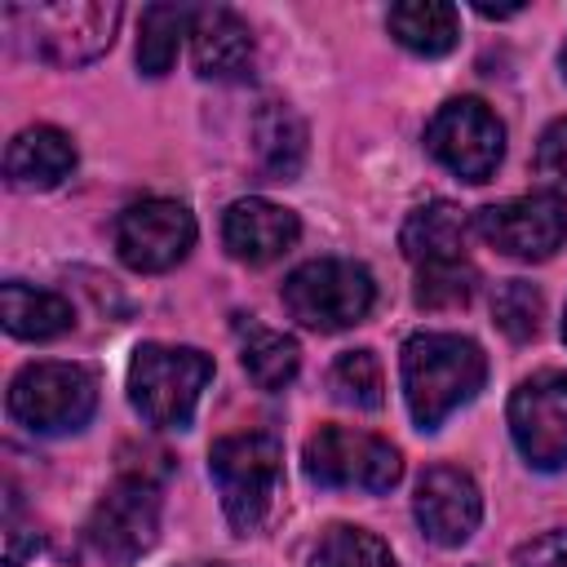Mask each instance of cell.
<instances>
[{"mask_svg": "<svg viewBox=\"0 0 567 567\" xmlns=\"http://www.w3.org/2000/svg\"><path fill=\"white\" fill-rule=\"evenodd\" d=\"M310 567H394V554L381 536L363 532V527H328L310 554Z\"/></svg>", "mask_w": 567, "mask_h": 567, "instance_id": "603a6c76", "label": "cell"}, {"mask_svg": "<svg viewBox=\"0 0 567 567\" xmlns=\"http://www.w3.org/2000/svg\"><path fill=\"white\" fill-rule=\"evenodd\" d=\"M532 164H536V177L545 182V195H558V199H563V195H567V115L554 120V124L540 133Z\"/></svg>", "mask_w": 567, "mask_h": 567, "instance_id": "4316f807", "label": "cell"}, {"mask_svg": "<svg viewBox=\"0 0 567 567\" xmlns=\"http://www.w3.org/2000/svg\"><path fill=\"white\" fill-rule=\"evenodd\" d=\"M465 235H470L465 213L447 199H430V204L408 213V221L399 230V248L416 266H443V261L465 257Z\"/></svg>", "mask_w": 567, "mask_h": 567, "instance_id": "e0dca14e", "label": "cell"}, {"mask_svg": "<svg viewBox=\"0 0 567 567\" xmlns=\"http://www.w3.org/2000/svg\"><path fill=\"white\" fill-rule=\"evenodd\" d=\"M301 235V221L292 208L284 204H270V199H235L226 213H221V239L230 248L235 261H248V266H266L275 257H284Z\"/></svg>", "mask_w": 567, "mask_h": 567, "instance_id": "5bb4252c", "label": "cell"}, {"mask_svg": "<svg viewBox=\"0 0 567 567\" xmlns=\"http://www.w3.org/2000/svg\"><path fill=\"white\" fill-rule=\"evenodd\" d=\"M558 62H563V75H567V44H563V53H558Z\"/></svg>", "mask_w": 567, "mask_h": 567, "instance_id": "4dcf8cb0", "label": "cell"}, {"mask_svg": "<svg viewBox=\"0 0 567 567\" xmlns=\"http://www.w3.org/2000/svg\"><path fill=\"white\" fill-rule=\"evenodd\" d=\"M155 540H159V492H155V483H146L137 474L115 478L97 496V505L84 523L89 554L102 558L106 567H133Z\"/></svg>", "mask_w": 567, "mask_h": 567, "instance_id": "8992f818", "label": "cell"}, {"mask_svg": "<svg viewBox=\"0 0 567 567\" xmlns=\"http://www.w3.org/2000/svg\"><path fill=\"white\" fill-rule=\"evenodd\" d=\"M27 22H31L40 58H49L53 66H84L111 49V35L120 27V4L115 0L35 4L27 9Z\"/></svg>", "mask_w": 567, "mask_h": 567, "instance_id": "7c38bea8", "label": "cell"}, {"mask_svg": "<svg viewBox=\"0 0 567 567\" xmlns=\"http://www.w3.org/2000/svg\"><path fill=\"white\" fill-rule=\"evenodd\" d=\"M97 408V377L84 363H27L9 381V416L31 434H71Z\"/></svg>", "mask_w": 567, "mask_h": 567, "instance_id": "5b68a950", "label": "cell"}, {"mask_svg": "<svg viewBox=\"0 0 567 567\" xmlns=\"http://www.w3.org/2000/svg\"><path fill=\"white\" fill-rule=\"evenodd\" d=\"M71 168H75V146L53 124L22 128L4 151V177L18 190H53L71 177Z\"/></svg>", "mask_w": 567, "mask_h": 567, "instance_id": "2e32d148", "label": "cell"}, {"mask_svg": "<svg viewBox=\"0 0 567 567\" xmlns=\"http://www.w3.org/2000/svg\"><path fill=\"white\" fill-rule=\"evenodd\" d=\"M301 368V350L292 337L275 332V328H248L244 337V372L261 385V390H284Z\"/></svg>", "mask_w": 567, "mask_h": 567, "instance_id": "7402d4cb", "label": "cell"}, {"mask_svg": "<svg viewBox=\"0 0 567 567\" xmlns=\"http://www.w3.org/2000/svg\"><path fill=\"white\" fill-rule=\"evenodd\" d=\"M563 341H567V319H563Z\"/></svg>", "mask_w": 567, "mask_h": 567, "instance_id": "d6a6232c", "label": "cell"}, {"mask_svg": "<svg viewBox=\"0 0 567 567\" xmlns=\"http://www.w3.org/2000/svg\"><path fill=\"white\" fill-rule=\"evenodd\" d=\"M509 434L527 465L563 470L567 465V372H532L509 399Z\"/></svg>", "mask_w": 567, "mask_h": 567, "instance_id": "30bf717a", "label": "cell"}, {"mask_svg": "<svg viewBox=\"0 0 567 567\" xmlns=\"http://www.w3.org/2000/svg\"><path fill=\"white\" fill-rule=\"evenodd\" d=\"M492 315H496V328L509 337V341H532L540 332V315H545V301L536 292V284L527 279H505L492 297Z\"/></svg>", "mask_w": 567, "mask_h": 567, "instance_id": "d4e9b609", "label": "cell"}, {"mask_svg": "<svg viewBox=\"0 0 567 567\" xmlns=\"http://www.w3.org/2000/svg\"><path fill=\"white\" fill-rule=\"evenodd\" d=\"M474 266L461 257V261H443V266H421L416 275V306L425 310H456L474 297Z\"/></svg>", "mask_w": 567, "mask_h": 567, "instance_id": "484cf974", "label": "cell"}, {"mask_svg": "<svg viewBox=\"0 0 567 567\" xmlns=\"http://www.w3.org/2000/svg\"><path fill=\"white\" fill-rule=\"evenodd\" d=\"M403 394L421 430H439L487 381V354L461 332H416L403 341Z\"/></svg>", "mask_w": 567, "mask_h": 567, "instance_id": "6da1fadb", "label": "cell"}, {"mask_svg": "<svg viewBox=\"0 0 567 567\" xmlns=\"http://www.w3.org/2000/svg\"><path fill=\"white\" fill-rule=\"evenodd\" d=\"M190 567H217V563H190Z\"/></svg>", "mask_w": 567, "mask_h": 567, "instance_id": "1f68e13d", "label": "cell"}, {"mask_svg": "<svg viewBox=\"0 0 567 567\" xmlns=\"http://www.w3.org/2000/svg\"><path fill=\"white\" fill-rule=\"evenodd\" d=\"M385 27L403 49H412L421 58H443L461 40V13L443 0H403L390 9Z\"/></svg>", "mask_w": 567, "mask_h": 567, "instance_id": "ac0fdd59", "label": "cell"}, {"mask_svg": "<svg viewBox=\"0 0 567 567\" xmlns=\"http://www.w3.org/2000/svg\"><path fill=\"white\" fill-rule=\"evenodd\" d=\"M190 58L204 80H239L252 66V31L235 9H195Z\"/></svg>", "mask_w": 567, "mask_h": 567, "instance_id": "9a60e30c", "label": "cell"}, {"mask_svg": "<svg viewBox=\"0 0 567 567\" xmlns=\"http://www.w3.org/2000/svg\"><path fill=\"white\" fill-rule=\"evenodd\" d=\"M328 385H332V394H337L341 403L363 408V412L381 408V399H385L381 363H377V354H372V350H346V354L332 363Z\"/></svg>", "mask_w": 567, "mask_h": 567, "instance_id": "cb8c5ba5", "label": "cell"}, {"mask_svg": "<svg viewBox=\"0 0 567 567\" xmlns=\"http://www.w3.org/2000/svg\"><path fill=\"white\" fill-rule=\"evenodd\" d=\"M474 230L514 261H545L567 239V208L558 195H518L505 204H487L474 217Z\"/></svg>", "mask_w": 567, "mask_h": 567, "instance_id": "8fae6325", "label": "cell"}, {"mask_svg": "<svg viewBox=\"0 0 567 567\" xmlns=\"http://www.w3.org/2000/svg\"><path fill=\"white\" fill-rule=\"evenodd\" d=\"M425 151L465 182H492L505 155V128L478 97H452L425 124Z\"/></svg>", "mask_w": 567, "mask_h": 567, "instance_id": "ba28073f", "label": "cell"}, {"mask_svg": "<svg viewBox=\"0 0 567 567\" xmlns=\"http://www.w3.org/2000/svg\"><path fill=\"white\" fill-rule=\"evenodd\" d=\"M208 474L221 492V509L235 532H257L261 518L275 505L279 474H284V447L266 430L226 434L208 452Z\"/></svg>", "mask_w": 567, "mask_h": 567, "instance_id": "3957f363", "label": "cell"}, {"mask_svg": "<svg viewBox=\"0 0 567 567\" xmlns=\"http://www.w3.org/2000/svg\"><path fill=\"white\" fill-rule=\"evenodd\" d=\"M377 301V284L368 266L346 261V257H319L297 266L284 279V306L301 328L315 332H341L368 319Z\"/></svg>", "mask_w": 567, "mask_h": 567, "instance_id": "277c9868", "label": "cell"}, {"mask_svg": "<svg viewBox=\"0 0 567 567\" xmlns=\"http://www.w3.org/2000/svg\"><path fill=\"white\" fill-rule=\"evenodd\" d=\"M412 509H416L421 532L434 545L452 549V545H465L474 536V527L483 518V496H478V487H474V478L465 470H456V465H430L421 474V483H416Z\"/></svg>", "mask_w": 567, "mask_h": 567, "instance_id": "4fadbf2b", "label": "cell"}, {"mask_svg": "<svg viewBox=\"0 0 567 567\" xmlns=\"http://www.w3.org/2000/svg\"><path fill=\"white\" fill-rule=\"evenodd\" d=\"M474 9H478L483 18H509V13H518V4H501V9H496V4H474Z\"/></svg>", "mask_w": 567, "mask_h": 567, "instance_id": "f546056e", "label": "cell"}, {"mask_svg": "<svg viewBox=\"0 0 567 567\" xmlns=\"http://www.w3.org/2000/svg\"><path fill=\"white\" fill-rule=\"evenodd\" d=\"M252 137H257V164L270 182H292L306 164V124L292 106L284 102H266L252 120Z\"/></svg>", "mask_w": 567, "mask_h": 567, "instance_id": "d6986e66", "label": "cell"}, {"mask_svg": "<svg viewBox=\"0 0 567 567\" xmlns=\"http://www.w3.org/2000/svg\"><path fill=\"white\" fill-rule=\"evenodd\" d=\"M4 540H9V554H4V567H22V558H27V549H35L40 540L35 536H27V527L9 514V527H4Z\"/></svg>", "mask_w": 567, "mask_h": 567, "instance_id": "f1b7e54d", "label": "cell"}, {"mask_svg": "<svg viewBox=\"0 0 567 567\" xmlns=\"http://www.w3.org/2000/svg\"><path fill=\"white\" fill-rule=\"evenodd\" d=\"M0 315H4V328L22 341H49V337H62L71 328V301L58 297V292H44V288H31L22 279H9L0 288Z\"/></svg>", "mask_w": 567, "mask_h": 567, "instance_id": "ffe728a7", "label": "cell"}, {"mask_svg": "<svg viewBox=\"0 0 567 567\" xmlns=\"http://www.w3.org/2000/svg\"><path fill=\"white\" fill-rule=\"evenodd\" d=\"M195 244V217L186 204L177 199H137L120 213L115 221V252L128 270H142V275H159V270H173Z\"/></svg>", "mask_w": 567, "mask_h": 567, "instance_id": "9c48e42d", "label": "cell"}, {"mask_svg": "<svg viewBox=\"0 0 567 567\" xmlns=\"http://www.w3.org/2000/svg\"><path fill=\"white\" fill-rule=\"evenodd\" d=\"M195 9L186 4H146L142 9V27H137V66L142 75H164L177 58L182 35H190Z\"/></svg>", "mask_w": 567, "mask_h": 567, "instance_id": "44dd1931", "label": "cell"}, {"mask_svg": "<svg viewBox=\"0 0 567 567\" xmlns=\"http://www.w3.org/2000/svg\"><path fill=\"white\" fill-rule=\"evenodd\" d=\"M514 567H567V527L527 540V545L514 554Z\"/></svg>", "mask_w": 567, "mask_h": 567, "instance_id": "83f0119b", "label": "cell"}, {"mask_svg": "<svg viewBox=\"0 0 567 567\" xmlns=\"http://www.w3.org/2000/svg\"><path fill=\"white\" fill-rule=\"evenodd\" d=\"M306 474L319 487H359V492H390L403 478V456L377 434L350 430V425H323L306 439Z\"/></svg>", "mask_w": 567, "mask_h": 567, "instance_id": "52a82bcc", "label": "cell"}, {"mask_svg": "<svg viewBox=\"0 0 567 567\" xmlns=\"http://www.w3.org/2000/svg\"><path fill=\"white\" fill-rule=\"evenodd\" d=\"M213 377V359L195 346H159L146 341L128 363V399L142 421L159 430H182L195 416V403Z\"/></svg>", "mask_w": 567, "mask_h": 567, "instance_id": "7a4b0ae2", "label": "cell"}]
</instances>
